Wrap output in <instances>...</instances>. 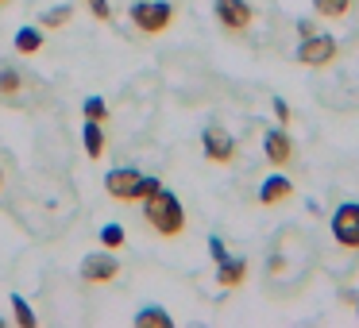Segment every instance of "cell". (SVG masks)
Here are the masks:
<instances>
[{"label":"cell","mask_w":359,"mask_h":328,"mask_svg":"<svg viewBox=\"0 0 359 328\" xmlns=\"http://www.w3.org/2000/svg\"><path fill=\"white\" fill-rule=\"evenodd\" d=\"M143 220H147V228L158 232L163 240H174V235L186 232V209H182L178 193H170V189H163V186L143 201Z\"/></svg>","instance_id":"cell-1"},{"label":"cell","mask_w":359,"mask_h":328,"mask_svg":"<svg viewBox=\"0 0 359 328\" xmlns=\"http://www.w3.org/2000/svg\"><path fill=\"white\" fill-rule=\"evenodd\" d=\"M158 186H163V182H158L155 174H140V170H128V166L104 174V193L124 201V205H143Z\"/></svg>","instance_id":"cell-2"},{"label":"cell","mask_w":359,"mask_h":328,"mask_svg":"<svg viewBox=\"0 0 359 328\" xmlns=\"http://www.w3.org/2000/svg\"><path fill=\"white\" fill-rule=\"evenodd\" d=\"M128 16H132V24L143 35H163L174 24V4L170 0H135L128 8Z\"/></svg>","instance_id":"cell-3"},{"label":"cell","mask_w":359,"mask_h":328,"mask_svg":"<svg viewBox=\"0 0 359 328\" xmlns=\"http://www.w3.org/2000/svg\"><path fill=\"white\" fill-rule=\"evenodd\" d=\"M336 55H340V43L332 39V35H305L302 43H297V62L302 66H313V70H320V66H332Z\"/></svg>","instance_id":"cell-4"},{"label":"cell","mask_w":359,"mask_h":328,"mask_svg":"<svg viewBox=\"0 0 359 328\" xmlns=\"http://www.w3.org/2000/svg\"><path fill=\"white\" fill-rule=\"evenodd\" d=\"M212 16H217V24L228 35H243L251 27V20H255V8L248 0H212Z\"/></svg>","instance_id":"cell-5"},{"label":"cell","mask_w":359,"mask_h":328,"mask_svg":"<svg viewBox=\"0 0 359 328\" xmlns=\"http://www.w3.org/2000/svg\"><path fill=\"white\" fill-rule=\"evenodd\" d=\"M332 240L344 251H359V201H344L332 212Z\"/></svg>","instance_id":"cell-6"},{"label":"cell","mask_w":359,"mask_h":328,"mask_svg":"<svg viewBox=\"0 0 359 328\" xmlns=\"http://www.w3.org/2000/svg\"><path fill=\"white\" fill-rule=\"evenodd\" d=\"M201 151H205V158H209V163H217V166L236 163V139L220 124H209L201 132Z\"/></svg>","instance_id":"cell-7"},{"label":"cell","mask_w":359,"mask_h":328,"mask_svg":"<svg viewBox=\"0 0 359 328\" xmlns=\"http://www.w3.org/2000/svg\"><path fill=\"white\" fill-rule=\"evenodd\" d=\"M120 274V259L109 255V251H93V255L81 259V278L89 282V286H104V282H112Z\"/></svg>","instance_id":"cell-8"},{"label":"cell","mask_w":359,"mask_h":328,"mask_svg":"<svg viewBox=\"0 0 359 328\" xmlns=\"http://www.w3.org/2000/svg\"><path fill=\"white\" fill-rule=\"evenodd\" d=\"M263 151H266V163L278 166V170L294 163V139H290L286 128H271V132L263 135Z\"/></svg>","instance_id":"cell-9"},{"label":"cell","mask_w":359,"mask_h":328,"mask_svg":"<svg viewBox=\"0 0 359 328\" xmlns=\"http://www.w3.org/2000/svg\"><path fill=\"white\" fill-rule=\"evenodd\" d=\"M27 86H32V78H27L24 70L0 62V101L4 104H24V89Z\"/></svg>","instance_id":"cell-10"},{"label":"cell","mask_w":359,"mask_h":328,"mask_svg":"<svg viewBox=\"0 0 359 328\" xmlns=\"http://www.w3.org/2000/svg\"><path fill=\"white\" fill-rule=\"evenodd\" d=\"M294 197V182L286 174H271V178L259 186V205H282Z\"/></svg>","instance_id":"cell-11"},{"label":"cell","mask_w":359,"mask_h":328,"mask_svg":"<svg viewBox=\"0 0 359 328\" xmlns=\"http://www.w3.org/2000/svg\"><path fill=\"white\" fill-rule=\"evenodd\" d=\"M243 278H248V263H243V259H232V255H228L224 263H217V286H220V289L243 286Z\"/></svg>","instance_id":"cell-12"},{"label":"cell","mask_w":359,"mask_h":328,"mask_svg":"<svg viewBox=\"0 0 359 328\" xmlns=\"http://www.w3.org/2000/svg\"><path fill=\"white\" fill-rule=\"evenodd\" d=\"M81 143H86V155L97 163V158L104 155V147H109V139H104V128L97 124V120H86V128H81Z\"/></svg>","instance_id":"cell-13"},{"label":"cell","mask_w":359,"mask_h":328,"mask_svg":"<svg viewBox=\"0 0 359 328\" xmlns=\"http://www.w3.org/2000/svg\"><path fill=\"white\" fill-rule=\"evenodd\" d=\"M12 47H16L20 55H39L43 50V27H20Z\"/></svg>","instance_id":"cell-14"},{"label":"cell","mask_w":359,"mask_h":328,"mask_svg":"<svg viewBox=\"0 0 359 328\" xmlns=\"http://www.w3.org/2000/svg\"><path fill=\"white\" fill-rule=\"evenodd\" d=\"M313 12L320 20H344L351 12V0H313Z\"/></svg>","instance_id":"cell-15"},{"label":"cell","mask_w":359,"mask_h":328,"mask_svg":"<svg viewBox=\"0 0 359 328\" xmlns=\"http://www.w3.org/2000/svg\"><path fill=\"white\" fill-rule=\"evenodd\" d=\"M70 20H74V4H55L50 12H43V16H39V27L55 32V27H66Z\"/></svg>","instance_id":"cell-16"},{"label":"cell","mask_w":359,"mask_h":328,"mask_svg":"<svg viewBox=\"0 0 359 328\" xmlns=\"http://www.w3.org/2000/svg\"><path fill=\"white\" fill-rule=\"evenodd\" d=\"M147 324H158V328H170L174 317L166 309H158V305H151V309H140L135 313V328H147Z\"/></svg>","instance_id":"cell-17"},{"label":"cell","mask_w":359,"mask_h":328,"mask_svg":"<svg viewBox=\"0 0 359 328\" xmlns=\"http://www.w3.org/2000/svg\"><path fill=\"white\" fill-rule=\"evenodd\" d=\"M81 112H86V120H97V124H104V120H109V104H104V97H86Z\"/></svg>","instance_id":"cell-18"},{"label":"cell","mask_w":359,"mask_h":328,"mask_svg":"<svg viewBox=\"0 0 359 328\" xmlns=\"http://www.w3.org/2000/svg\"><path fill=\"white\" fill-rule=\"evenodd\" d=\"M12 313H16L20 328H35V313H32V305H27L20 294H12Z\"/></svg>","instance_id":"cell-19"},{"label":"cell","mask_w":359,"mask_h":328,"mask_svg":"<svg viewBox=\"0 0 359 328\" xmlns=\"http://www.w3.org/2000/svg\"><path fill=\"white\" fill-rule=\"evenodd\" d=\"M101 243H104V247H120V243H124V228H120V224H104L101 228Z\"/></svg>","instance_id":"cell-20"},{"label":"cell","mask_w":359,"mask_h":328,"mask_svg":"<svg viewBox=\"0 0 359 328\" xmlns=\"http://www.w3.org/2000/svg\"><path fill=\"white\" fill-rule=\"evenodd\" d=\"M89 4V12H93V20H101V24H109L112 20V4L109 0H86Z\"/></svg>","instance_id":"cell-21"},{"label":"cell","mask_w":359,"mask_h":328,"mask_svg":"<svg viewBox=\"0 0 359 328\" xmlns=\"http://www.w3.org/2000/svg\"><path fill=\"white\" fill-rule=\"evenodd\" d=\"M274 116H278V124H282V128L290 124V116H294V112H290V104L282 101V97H274Z\"/></svg>","instance_id":"cell-22"},{"label":"cell","mask_w":359,"mask_h":328,"mask_svg":"<svg viewBox=\"0 0 359 328\" xmlns=\"http://www.w3.org/2000/svg\"><path fill=\"white\" fill-rule=\"evenodd\" d=\"M209 255H212V259H217V263H224V259H228V251H224V243H220V240H217V235H212V240H209Z\"/></svg>","instance_id":"cell-23"},{"label":"cell","mask_w":359,"mask_h":328,"mask_svg":"<svg viewBox=\"0 0 359 328\" xmlns=\"http://www.w3.org/2000/svg\"><path fill=\"white\" fill-rule=\"evenodd\" d=\"M313 32H317L313 20H297V35H302V39H305V35H313Z\"/></svg>","instance_id":"cell-24"},{"label":"cell","mask_w":359,"mask_h":328,"mask_svg":"<svg viewBox=\"0 0 359 328\" xmlns=\"http://www.w3.org/2000/svg\"><path fill=\"white\" fill-rule=\"evenodd\" d=\"M0 186H4V174H0Z\"/></svg>","instance_id":"cell-25"},{"label":"cell","mask_w":359,"mask_h":328,"mask_svg":"<svg viewBox=\"0 0 359 328\" xmlns=\"http://www.w3.org/2000/svg\"><path fill=\"white\" fill-rule=\"evenodd\" d=\"M355 313H359V301H355Z\"/></svg>","instance_id":"cell-26"},{"label":"cell","mask_w":359,"mask_h":328,"mask_svg":"<svg viewBox=\"0 0 359 328\" xmlns=\"http://www.w3.org/2000/svg\"><path fill=\"white\" fill-rule=\"evenodd\" d=\"M0 4H8V0H0Z\"/></svg>","instance_id":"cell-27"},{"label":"cell","mask_w":359,"mask_h":328,"mask_svg":"<svg viewBox=\"0 0 359 328\" xmlns=\"http://www.w3.org/2000/svg\"><path fill=\"white\" fill-rule=\"evenodd\" d=\"M0 324H4V320H0Z\"/></svg>","instance_id":"cell-28"}]
</instances>
